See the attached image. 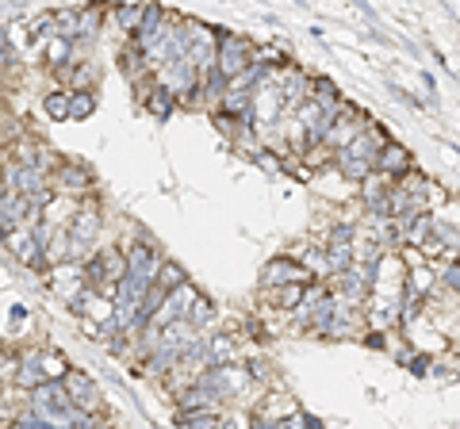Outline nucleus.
I'll use <instances>...</instances> for the list:
<instances>
[{
	"label": "nucleus",
	"instance_id": "obj_8",
	"mask_svg": "<svg viewBox=\"0 0 460 429\" xmlns=\"http://www.w3.org/2000/svg\"><path fill=\"white\" fill-rule=\"evenodd\" d=\"M165 93H173V96H192L196 93V85H200V70L192 66L188 58L181 62H173V66H161V81H158Z\"/></svg>",
	"mask_w": 460,
	"mask_h": 429
},
{
	"label": "nucleus",
	"instance_id": "obj_22",
	"mask_svg": "<svg viewBox=\"0 0 460 429\" xmlns=\"http://www.w3.org/2000/svg\"><path fill=\"white\" fill-rule=\"evenodd\" d=\"M303 292H307V288H280V292L273 295V303H276L280 310H296V307L303 303Z\"/></svg>",
	"mask_w": 460,
	"mask_h": 429
},
{
	"label": "nucleus",
	"instance_id": "obj_26",
	"mask_svg": "<svg viewBox=\"0 0 460 429\" xmlns=\"http://www.w3.org/2000/svg\"><path fill=\"white\" fill-rule=\"evenodd\" d=\"M361 342L368 349H388V334H383V330H368V334H361Z\"/></svg>",
	"mask_w": 460,
	"mask_h": 429
},
{
	"label": "nucleus",
	"instance_id": "obj_24",
	"mask_svg": "<svg viewBox=\"0 0 460 429\" xmlns=\"http://www.w3.org/2000/svg\"><path fill=\"white\" fill-rule=\"evenodd\" d=\"M288 429H326L323 418H315V414H307V410H296L288 418Z\"/></svg>",
	"mask_w": 460,
	"mask_h": 429
},
{
	"label": "nucleus",
	"instance_id": "obj_2",
	"mask_svg": "<svg viewBox=\"0 0 460 429\" xmlns=\"http://www.w3.org/2000/svg\"><path fill=\"white\" fill-rule=\"evenodd\" d=\"M28 414L38 418L50 429H77L85 422V414L73 407L70 395H66V384H43L31 392V402H28Z\"/></svg>",
	"mask_w": 460,
	"mask_h": 429
},
{
	"label": "nucleus",
	"instance_id": "obj_4",
	"mask_svg": "<svg viewBox=\"0 0 460 429\" xmlns=\"http://www.w3.org/2000/svg\"><path fill=\"white\" fill-rule=\"evenodd\" d=\"M307 284H315V276L307 272L300 261H292L288 253L273 257L265 268H261V288L268 292H280V288H307Z\"/></svg>",
	"mask_w": 460,
	"mask_h": 429
},
{
	"label": "nucleus",
	"instance_id": "obj_23",
	"mask_svg": "<svg viewBox=\"0 0 460 429\" xmlns=\"http://www.w3.org/2000/svg\"><path fill=\"white\" fill-rule=\"evenodd\" d=\"M46 54H50V62H54V70H66V66H70V58H73V50H70V43H62V38H54Z\"/></svg>",
	"mask_w": 460,
	"mask_h": 429
},
{
	"label": "nucleus",
	"instance_id": "obj_13",
	"mask_svg": "<svg viewBox=\"0 0 460 429\" xmlns=\"http://www.w3.org/2000/svg\"><path fill=\"white\" fill-rule=\"evenodd\" d=\"M143 103H146V111L153 115V120H169V115L177 111V96H173V93H165L161 85H153L150 93L143 96Z\"/></svg>",
	"mask_w": 460,
	"mask_h": 429
},
{
	"label": "nucleus",
	"instance_id": "obj_1",
	"mask_svg": "<svg viewBox=\"0 0 460 429\" xmlns=\"http://www.w3.org/2000/svg\"><path fill=\"white\" fill-rule=\"evenodd\" d=\"M383 142H388V135H383L380 127L373 123L361 138H353L349 146L334 153V169H338L345 180H357V185H361V180H368V177L376 173V158H380Z\"/></svg>",
	"mask_w": 460,
	"mask_h": 429
},
{
	"label": "nucleus",
	"instance_id": "obj_30",
	"mask_svg": "<svg viewBox=\"0 0 460 429\" xmlns=\"http://www.w3.org/2000/svg\"><path fill=\"white\" fill-rule=\"evenodd\" d=\"M219 429H250V422H246V425H242V422L234 418V414H223V422H219Z\"/></svg>",
	"mask_w": 460,
	"mask_h": 429
},
{
	"label": "nucleus",
	"instance_id": "obj_11",
	"mask_svg": "<svg viewBox=\"0 0 460 429\" xmlns=\"http://www.w3.org/2000/svg\"><path fill=\"white\" fill-rule=\"evenodd\" d=\"M12 250H16V257L28 268H35V272H46L50 265H46V245L38 242V234L35 230H28V234H12Z\"/></svg>",
	"mask_w": 460,
	"mask_h": 429
},
{
	"label": "nucleus",
	"instance_id": "obj_7",
	"mask_svg": "<svg viewBox=\"0 0 460 429\" xmlns=\"http://www.w3.org/2000/svg\"><path fill=\"white\" fill-rule=\"evenodd\" d=\"M376 173H380L383 180H395V185H399L403 177H411V173H415L411 150H407L403 142L388 138V142H383V150H380V158H376Z\"/></svg>",
	"mask_w": 460,
	"mask_h": 429
},
{
	"label": "nucleus",
	"instance_id": "obj_29",
	"mask_svg": "<svg viewBox=\"0 0 460 429\" xmlns=\"http://www.w3.org/2000/svg\"><path fill=\"white\" fill-rule=\"evenodd\" d=\"M8 318H12V326H23V322H28V307H23V303H12V307H8Z\"/></svg>",
	"mask_w": 460,
	"mask_h": 429
},
{
	"label": "nucleus",
	"instance_id": "obj_28",
	"mask_svg": "<svg viewBox=\"0 0 460 429\" xmlns=\"http://www.w3.org/2000/svg\"><path fill=\"white\" fill-rule=\"evenodd\" d=\"M407 368H411L415 375H426V368H430V357H426V353H415L411 360H407Z\"/></svg>",
	"mask_w": 460,
	"mask_h": 429
},
{
	"label": "nucleus",
	"instance_id": "obj_6",
	"mask_svg": "<svg viewBox=\"0 0 460 429\" xmlns=\"http://www.w3.org/2000/svg\"><path fill=\"white\" fill-rule=\"evenodd\" d=\"M62 384H66V395H70L73 407L81 410L85 418H96L100 407H104V395H100V387H96L93 375H85V372H73V368H70V375H66Z\"/></svg>",
	"mask_w": 460,
	"mask_h": 429
},
{
	"label": "nucleus",
	"instance_id": "obj_25",
	"mask_svg": "<svg viewBox=\"0 0 460 429\" xmlns=\"http://www.w3.org/2000/svg\"><path fill=\"white\" fill-rule=\"evenodd\" d=\"M12 70V46H8V31H0V81L8 77Z\"/></svg>",
	"mask_w": 460,
	"mask_h": 429
},
{
	"label": "nucleus",
	"instance_id": "obj_27",
	"mask_svg": "<svg viewBox=\"0 0 460 429\" xmlns=\"http://www.w3.org/2000/svg\"><path fill=\"white\" fill-rule=\"evenodd\" d=\"M8 429H50V425H43V422H38V418H31V414H20V418H16V422H12Z\"/></svg>",
	"mask_w": 460,
	"mask_h": 429
},
{
	"label": "nucleus",
	"instance_id": "obj_5",
	"mask_svg": "<svg viewBox=\"0 0 460 429\" xmlns=\"http://www.w3.org/2000/svg\"><path fill=\"white\" fill-rule=\"evenodd\" d=\"M368 127H373V120H368V115L361 111V108H349V103H345L341 108V115L334 120V127H330L326 131V138H323V146L330 150V153H338V150H345L349 146L353 138H361Z\"/></svg>",
	"mask_w": 460,
	"mask_h": 429
},
{
	"label": "nucleus",
	"instance_id": "obj_19",
	"mask_svg": "<svg viewBox=\"0 0 460 429\" xmlns=\"http://www.w3.org/2000/svg\"><path fill=\"white\" fill-rule=\"evenodd\" d=\"M153 284H161L165 292H177L181 284H188V272L181 268V265H173V261H161V268H158V280Z\"/></svg>",
	"mask_w": 460,
	"mask_h": 429
},
{
	"label": "nucleus",
	"instance_id": "obj_10",
	"mask_svg": "<svg viewBox=\"0 0 460 429\" xmlns=\"http://www.w3.org/2000/svg\"><path fill=\"white\" fill-rule=\"evenodd\" d=\"M395 230H399V242L407 250H422L430 238H433V215L422 211V215H403V219H391Z\"/></svg>",
	"mask_w": 460,
	"mask_h": 429
},
{
	"label": "nucleus",
	"instance_id": "obj_9",
	"mask_svg": "<svg viewBox=\"0 0 460 429\" xmlns=\"http://www.w3.org/2000/svg\"><path fill=\"white\" fill-rule=\"evenodd\" d=\"M50 188H58L62 196H88L93 173L77 161H58V173H54V180H50Z\"/></svg>",
	"mask_w": 460,
	"mask_h": 429
},
{
	"label": "nucleus",
	"instance_id": "obj_18",
	"mask_svg": "<svg viewBox=\"0 0 460 429\" xmlns=\"http://www.w3.org/2000/svg\"><path fill=\"white\" fill-rule=\"evenodd\" d=\"M93 111H96V96H93V88H77V93L70 96V120H88Z\"/></svg>",
	"mask_w": 460,
	"mask_h": 429
},
{
	"label": "nucleus",
	"instance_id": "obj_15",
	"mask_svg": "<svg viewBox=\"0 0 460 429\" xmlns=\"http://www.w3.org/2000/svg\"><path fill=\"white\" fill-rule=\"evenodd\" d=\"M223 410H192V414H177V429H219Z\"/></svg>",
	"mask_w": 460,
	"mask_h": 429
},
{
	"label": "nucleus",
	"instance_id": "obj_21",
	"mask_svg": "<svg viewBox=\"0 0 460 429\" xmlns=\"http://www.w3.org/2000/svg\"><path fill=\"white\" fill-rule=\"evenodd\" d=\"M357 242V223H338L326 234V245H353Z\"/></svg>",
	"mask_w": 460,
	"mask_h": 429
},
{
	"label": "nucleus",
	"instance_id": "obj_12",
	"mask_svg": "<svg viewBox=\"0 0 460 429\" xmlns=\"http://www.w3.org/2000/svg\"><path fill=\"white\" fill-rule=\"evenodd\" d=\"M16 384L23 387V392H35V387L50 384V380H46V368H43V349H28V353H20Z\"/></svg>",
	"mask_w": 460,
	"mask_h": 429
},
{
	"label": "nucleus",
	"instance_id": "obj_20",
	"mask_svg": "<svg viewBox=\"0 0 460 429\" xmlns=\"http://www.w3.org/2000/svg\"><path fill=\"white\" fill-rule=\"evenodd\" d=\"M438 292H445V295H460V257L445 261L441 276H438Z\"/></svg>",
	"mask_w": 460,
	"mask_h": 429
},
{
	"label": "nucleus",
	"instance_id": "obj_31",
	"mask_svg": "<svg viewBox=\"0 0 460 429\" xmlns=\"http://www.w3.org/2000/svg\"><path fill=\"white\" fill-rule=\"evenodd\" d=\"M0 123H4V108H0Z\"/></svg>",
	"mask_w": 460,
	"mask_h": 429
},
{
	"label": "nucleus",
	"instance_id": "obj_3",
	"mask_svg": "<svg viewBox=\"0 0 460 429\" xmlns=\"http://www.w3.org/2000/svg\"><path fill=\"white\" fill-rule=\"evenodd\" d=\"M258 54V50H253V43L250 38H242V35H219L215 38V70H219L226 81H234L238 73H246Z\"/></svg>",
	"mask_w": 460,
	"mask_h": 429
},
{
	"label": "nucleus",
	"instance_id": "obj_14",
	"mask_svg": "<svg viewBox=\"0 0 460 429\" xmlns=\"http://www.w3.org/2000/svg\"><path fill=\"white\" fill-rule=\"evenodd\" d=\"M188 326L196 330V334H208L211 330V322H215V303L208 295H196V303H192V310H188Z\"/></svg>",
	"mask_w": 460,
	"mask_h": 429
},
{
	"label": "nucleus",
	"instance_id": "obj_16",
	"mask_svg": "<svg viewBox=\"0 0 460 429\" xmlns=\"http://www.w3.org/2000/svg\"><path fill=\"white\" fill-rule=\"evenodd\" d=\"M70 96H73V93H66V88H54V93H46L43 108H46V115H50L54 123L70 120Z\"/></svg>",
	"mask_w": 460,
	"mask_h": 429
},
{
	"label": "nucleus",
	"instance_id": "obj_17",
	"mask_svg": "<svg viewBox=\"0 0 460 429\" xmlns=\"http://www.w3.org/2000/svg\"><path fill=\"white\" fill-rule=\"evenodd\" d=\"M111 12H115V23H119L127 35H135V31H138V23H143L146 4H115Z\"/></svg>",
	"mask_w": 460,
	"mask_h": 429
}]
</instances>
